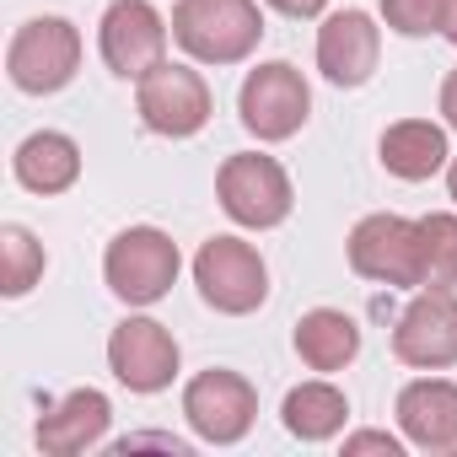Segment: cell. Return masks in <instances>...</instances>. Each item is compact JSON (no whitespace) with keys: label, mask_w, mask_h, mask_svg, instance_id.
<instances>
[{"label":"cell","mask_w":457,"mask_h":457,"mask_svg":"<svg viewBox=\"0 0 457 457\" xmlns=\"http://www.w3.org/2000/svg\"><path fill=\"white\" fill-rule=\"evenodd\" d=\"M280 420H286V430H291L296 441H328V436L345 430V420H350V398H345L334 382H302V387L286 393Z\"/></svg>","instance_id":"cell-19"},{"label":"cell","mask_w":457,"mask_h":457,"mask_svg":"<svg viewBox=\"0 0 457 457\" xmlns=\"http://www.w3.org/2000/svg\"><path fill=\"white\" fill-rule=\"evenodd\" d=\"M172 38L199 65H243L264 38L259 0H178Z\"/></svg>","instance_id":"cell-1"},{"label":"cell","mask_w":457,"mask_h":457,"mask_svg":"<svg viewBox=\"0 0 457 457\" xmlns=\"http://www.w3.org/2000/svg\"><path fill=\"white\" fill-rule=\"evenodd\" d=\"M446 194H452V199H457V156H452V162H446Z\"/></svg>","instance_id":"cell-28"},{"label":"cell","mask_w":457,"mask_h":457,"mask_svg":"<svg viewBox=\"0 0 457 457\" xmlns=\"http://www.w3.org/2000/svg\"><path fill=\"white\" fill-rule=\"evenodd\" d=\"M452 291L457 286V215L430 210L420 215V291Z\"/></svg>","instance_id":"cell-20"},{"label":"cell","mask_w":457,"mask_h":457,"mask_svg":"<svg viewBox=\"0 0 457 457\" xmlns=\"http://www.w3.org/2000/svg\"><path fill=\"white\" fill-rule=\"evenodd\" d=\"M12 172L28 194H65L81 178V145L60 129H33L12 156Z\"/></svg>","instance_id":"cell-17"},{"label":"cell","mask_w":457,"mask_h":457,"mask_svg":"<svg viewBox=\"0 0 457 457\" xmlns=\"http://www.w3.org/2000/svg\"><path fill=\"white\" fill-rule=\"evenodd\" d=\"M108 366L129 393H162L178 377V339L156 318H124L108 334Z\"/></svg>","instance_id":"cell-12"},{"label":"cell","mask_w":457,"mask_h":457,"mask_svg":"<svg viewBox=\"0 0 457 457\" xmlns=\"http://www.w3.org/2000/svg\"><path fill=\"white\" fill-rule=\"evenodd\" d=\"M183 420L210 446H237L259 420V393H253V382L243 371L210 366L183 387Z\"/></svg>","instance_id":"cell-6"},{"label":"cell","mask_w":457,"mask_h":457,"mask_svg":"<svg viewBox=\"0 0 457 457\" xmlns=\"http://www.w3.org/2000/svg\"><path fill=\"white\" fill-rule=\"evenodd\" d=\"M183 259H178V243L162 232V226H129L119 232L103 253V280L119 302L129 307H151L172 291Z\"/></svg>","instance_id":"cell-3"},{"label":"cell","mask_w":457,"mask_h":457,"mask_svg":"<svg viewBox=\"0 0 457 457\" xmlns=\"http://www.w3.org/2000/svg\"><path fill=\"white\" fill-rule=\"evenodd\" d=\"M441 38L457 44V0H441Z\"/></svg>","instance_id":"cell-27"},{"label":"cell","mask_w":457,"mask_h":457,"mask_svg":"<svg viewBox=\"0 0 457 457\" xmlns=\"http://www.w3.org/2000/svg\"><path fill=\"white\" fill-rule=\"evenodd\" d=\"M393 355L414 371H446L457 366V296L452 291H420L393 328Z\"/></svg>","instance_id":"cell-11"},{"label":"cell","mask_w":457,"mask_h":457,"mask_svg":"<svg viewBox=\"0 0 457 457\" xmlns=\"http://www.w3.org/2000/svg\"><path fill=\"white\" fill-rule=\"evenodd\" d=\"M377 54H382V33L366 12H334L323 28H318V71L334 81V87H366L371 71H377Z\"/></svg>","instance_id":"cell-13"},{"label":"cell","mask_w":457,"mask_h":457,"mask_svg":"<svg viewBox=\"0 0 457 457\" xmlns=\"http://www.w3.org/2000/svg\"><path fill=\"white\" fill-rule=\"evenodd\" d=\"M108 420H113V403L97 387H76V393H65L60 403H49L38 414L33 441L49 457H76V452H87V446H97L108 436Z\"/></svg>","instance_id":"cell-14"},{"label":"cell","mask_w":457,"mask_h":457,"mask_svg":"<svg viewBox=\"0 0 457 457\" xmlns=\"http://www.w3.org/2000/svg\"><path fill=\"white\" fill-rule=\"evenodd\" d=\"M377 156H382V167H387L393 178H403V183H425V178H436V172L452 162L446 129L430 124V119H398V124H387Z\"/></svg>","instance_id":"cell-16"},{"label":"cell","mask_w":457,"mask_h":457,"mask_svg":"<svg viewBox=\"0 0 457 457\" xmlns=\"http://www.w3.org/2000/svg\"><path fill=\"white\" fill-rule=\"evenodd\" d=\"M81 71V33L76 22L65 17H28L17 33H12V49H6V76L17 92L28 97H49V92H65Z\"/></svg>","instance_id":"cell-2"},{"label":"cell","mask_w":457,"mask_h":457,"mask_svg":"<svg viewBox=\"0 0 457 457\" xmlns=\"http://www.w3.org/2000/svg\"><path fill=\"white\" fill-rule=\"evenodd\" d=\"M270 6L280 12V17H296V22H307V17H318L328 0H270Z\"/></svg>","instance_id":"cell-25"},{"label":"cell","mask_w":457,"mask_h":457,"mask_svg":"<svg viewBox=\"0 0 457 457\" xmlns=\"http://www.w3.org/2000/svg\"><path fill=\"white\" fill-rule=\"evenodd\" d=\"M237 113H243L248 135H259V140H291L307 124V113H312L307 76L291 60H270V65L248 71V81L237 92Z\"/></svg>","instance_id":"cell-8"},{"label":"cell","mask_w":457,"mask_h":457,"mask_svg":"<svg viewBox=\"0 0 457 457\" xmlns=\"http://www.w3.org/2000/svg\"><path fill=\"white\" fill-rule=\"evenodd\" d=\"M215 199L237 226H248V232H270V226H280L291 215V204H296L286 167L275 156H259V151H237V156L220 162Z\"/></svg>","instance_id":"cell-4"},{"label":"cell","mask_w":457,"mask_h":457,"mask_svg":"<svg viewBox=\"0 0 457 457\" xmlns=\"http://www.w3.org/2000/svg\"><path fill=\"white\" fill-rule=\"evenodd\" d=\"M382 22L403 38L441 33V0H382Z\"/></svg>","instance_id":"cell-22"},{"label":"cell","mask_w":457,"mask_h":457,"mask_svg":"<svg viewBox=\"0 0 457 457\" xmlns=\"http://www.w3.org/2000/svg\"><path fill=\"white\" fill-rule=\"evenodd\" d=\"M398 425L420 452H452L457 446V382L420 377L398 393Z\"/></svg>","instance_id":"cell-15"},{"label":"cell","mask_w":457,"mask_h":457,"mask_svg":"<svg viewBox=\"0 0 457 457\" xmlns=\"http://www.w3.org/2000/svg\"><path fill=\"white\" fill-rule=\"evenodd\" d=\"M350 270L377 286H420V220L377 210L350 232Z\"/></svg>","instance_id":"cell-10"},{"label":"cell","mask_w":457,"mask_h":457,"mask_svg":"<svg viewBox=\"0 0 457 457\" xmlns=\"http://www.w3.org/2000/svg\"><path fill=\"white\" fill-rule=\"evenodd\" d=\"M0 259H6V275H0V291L6 296H28L44 280V243L28 232V226H0Z\"/></svg>","instance_id":"cell-21"},{"label":"cell","mask_w":457,"mask_h":457,"mask_svg":"<svg viewBox=\"0 0 457 457\" xmlns=\"http://www.w3.org/2000/svg\"><path fill=\"white\" fill-rule=\"evenodd\" d=\"M135 446H162V452H188V441H178V436H124L113 452H135Z\"/></svg>","instance_id":"cell-24"},{"label":"cell","mask_w":457,"mask_h":457,"mask_svg":"<svg viewBox=\"0 0 457 457\" xmlns=\"http://www.w3.org/2000/svg\"><path fill=\"white\" fill-rule=\"evenodd\" d=\"M135 113H140V124H145L151 135L188 140V135H199V129L210 124L215 97H210V87H204L199 71L162 60L151 76L135 81Z\"/></svg>","instance_id":"cell-7"},{"label":"cell","mask_w":457,"mask_h":457,"mask_svg":"<svg viewBox=\"0 0 457 457\" xmlns=\"http://www.w3.org/2000/svg\"><path fill=\"white\" fill-rule=\"evenodd\" d=\"M97 49L113 76L140 81L167 60V22L151 0H113L97 22Z\"/></svg>","instance_id":"cell-9"},{"label":"cell","mask_w":457,"mask_h":457,"mask_svg":"<svg viewBox=\"0 0 457 457\" xmlns=\"http://www.w3.org/2000/svg\"><path fill=\"white\" fill-rule=\"evenodd\" d=\"M296 355L312 371H345L361 355V323L339 307H312L296 323Z\"/></svg>","instance_id":"cell-18"},{"label":"cell","mask_w":457,"mask_h":457,"mask_svg":"<svg viewBox=\"0 0 457 457\" xmlns=\"http://www.w3.org/2000/svg\"><path fill=\"white\" fill-rule=\"evenodd\" d=\"M194 286H199L204 307H215L226 318H248L270 296V270H264V259H259L253 243H243V237H210L194 253Z\"/></svg>","instance_id":"cell-5"},{"label":"cell","mask_w":457,"mask_h":457,"mask_svg":"<svg viewBox=\"0 0 457 457\" xmlns=\"http://www.w3.org/2000/svg\"><path fill=\"white\" fill-rule=\"evenodd\" d=\"M361 452L403 457V441H398V436H387V430H355V436H345V457H361Z\"/></svg>","instance_id":"cell-23"},{"label":"cell","mask_w":457,"mask_h":457,"mask_svg":"<svg viewBox=\"0 0 457 457\" xmlns=\"http://www.w3.org/2000/svg\"><path fill=\"white\" fill-rule=\"evenodd\" d=\"M441 113H446V129H457V71L441 81Z\"/></svg>","instance_id":"cell-26"}]
</instances>
